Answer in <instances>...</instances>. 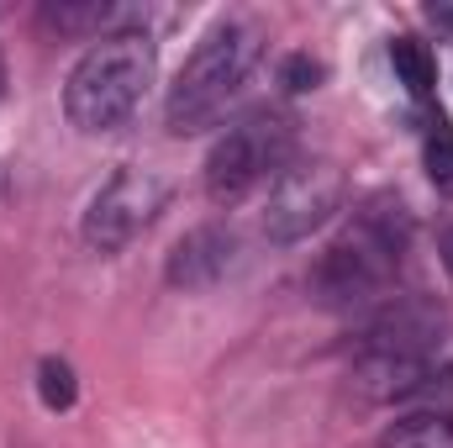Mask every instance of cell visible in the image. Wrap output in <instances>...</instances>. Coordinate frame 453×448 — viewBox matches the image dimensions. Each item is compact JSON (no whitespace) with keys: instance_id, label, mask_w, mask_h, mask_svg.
I'll use <instances>...</instances> for the list:
<instances>
[{"instance_id":"cell-1","label":"cell","mask_w":453,"mask_h":448,"mask_svg":"<svg viewBox=\"0 0 453 448\" xmlns=\"http://www.w3.org/2000/svg\"><path fill=\"white\" fill-rule=\"evenodd\" d=\"M401 253H406V212L401 206H369L317 259L311 290L333 312H353V306L385 301V290H390V280L401 269Z\"/></svg>"},{"instance_id":"cell-2","label":"cell","mask_w":453,"mask_h":448,"mask_svg":"<svg viewBox=\"0 0 453 448\" xmlns=\"http://www.w3.org/2000/svg\"><path fill=\"white\" fill-rule=\"evenodd\" d=\"M153 42L142 32H111L101 37L74 69H69V85H64V112L80 132L101 137L116 132L127 116L142 106L148 85H153Z\"/></svg>"},{"instance_id":"cell-3","label":"cell","mask_w":453,"mask_h":448,"mask_svg":"<svg viewBox=\"0 0 453 448\" xmlns=\"http://www.w3.org/2000/svg\"><path fill=\"white\" fill-rule=\"evenodd\" d=\"M253 64H258V32L253 27H242V21L211 27L196 42V53L185 58V69H180V80L169 90V106H164L169 132L190 137V132L211 127L232 106V96L248 85Z\"/></svg>"},{"instance_id":"cell-4","label":"cell","mask_w":453,"mask_h":448,"mask_svg":"<svg viewBox=\"0 0 453 448\" xmlns=\"http://www.w3.org/2000/svg\"><path fill=\"white\" fill-rule=\"evenodd\" d=\"M285 164H290V121L274 112H253L237 127H226L206 153V196L217 206H237Z\"/></svg>"},{"instance_id":"cell-5","label":"cell","mask_w":453,"mask_h":448,"mask_svg":"<svg viewBox=\"0 0 453 448\" xmlns=\"http://www.w3.org/2000/svg\"><path fill=\"white\" fill-rule=\"evenodd\" d=\"M342 206V169L333 158H290L264 201V237L269 243H301L322 222H333Z\"/></svg>"},{"instance_id":"cell-6","label":"cell","mask_w":453,"mask_h":448,"mask_svg":"<svg viewBox=\"0 0 453 448\" xmlns=\"http://www.w3.org/2000/svg\"><path fill=\"white\" fill-rule=\"evenodd\" d=\"M164 201H169V180L158 169H142V164L116 169L111 180L96 190L90 212H85V243L101 248V253L127 248L142 227L164 212Z\"/></svg>"},{"instance_id":"cell-7","label":"cell","mask_w":453,"mask_h":448,"mask_svg":"<svg viewBox=\"0 0 453 448\" xmlns=\"http://www.w3.org/2000/svg\"><path fill=\"white\" fill-rule=\"evenodd\" d=\"M232 269H237V237H232V227H217V222L185 232L174 243V253H169V285L185 290V296L222 285Z\"/></svg>"},{"instance_id":"cell-8","label":"cell","mask_w":453,"mask_h":448,"mask_svg":"<svg viewBox=\"0 0 453 448\" xmlns=\"http://www.w3.org/2000/svg\"><path fill=\"white\" fill-rule=\"evenodd\" d=\"M438 375H433V359L427 353H385V348H364L358 364H353V390L374 406H390V401H411L417 390H427Z\"/></svg>"},{"instance_id":"cell-9","label":"cell","mask_w":453,"mask_h":448,"mask_svg":"<svg viewBox=\"0 0 453 448\" xmlns=\"http://www.w3.org/2000/svg\"><path fill=\"white\" fill-rule=\"evenodd\" d=\"M443 333V312L427 306V301H385L374 312V322L364 328V348H385V353H427L433 359V343Z\"/></svg>"},{"instance_id":"cell-10","label":"cell","mask_w":453,"mask_h":448,"mask_svg":"<svg viewBox=\"0 0 453 448\" xmlns=\"http://www.w3.org/2000/svg\"><path fill=\"white\" fill-rule=\"evenodd\" d=\"M390 64H395L401 85H406L417 101H427V96L438 90V64H433V53H427L417 37H395V42H390Z\"/></svg>"},{"instance_id":"cell-11","label":"cell","mask_w":453,"mask_h":448,"mask_svg":"<svg viewBox=\"0 0 453 448\" xmlns=\"http://www.w3.org/2000/svg\"><path fill=\"white\" fill-rule=\"evenodd\" d=\"M385 448H453V417H443V412H411V417H401L385 433Z\"/></svg>"},{"instance_id":"cell-12","label":"cell","mask_w":453,"mask_h":448,"mask_svg":"<svg viewBox=\"0 0 453 448\" xmlns=\"http://www.w3.org/2000/svg\"><path fill=\"white\" fill-rule=\"evenodd\" d=\"M422 164H427V180H433L443 196H453V121L449 116H433V121H427Z\"/></svg>"},{"instance_id":"cell-13","label":"cell","mask_w":453,"mask_h":448,"mask_svg":"<svg viewBox=\"0 0 453 448\" xmlns=\"http://www.w3.org/2000/svg\"><path fill=\"white\" fill-rule=\"evenodd\" d=\"M37 396H42L48 412H69V406L80 401V380H74V369H69L64 359H42V364H37Z\"/></svg>"},{"instance_id":"cell-14","label":"cell","mask_w":453,"mask_h":448,"mask_svg":"<svg viewBox=\"0 0 453 448\" xmlns=\"http://www.w3.org/2000/svg\"><path fill=\"white\" fill-rule=\"evenodd\" d=\"M327 80V69L311 58V53H290L285 64H280V85L290 90V96H306V90H317Z\"/></svg>"},{"instance_id":"cell-15","label":"cell","mask_w":453,"mask_h":448,"mask_svg":"<svg viewBox=\"0 0 453 448\" xmlns=\"http://www.w3.org/2000/svg\"><path fill=\"white\" fill-rule=\"evenodd\" d=\"M438 248H443V264H449V274H453V227L438 237Z\"/></svg>"},{"instance_id":"cell-16","label":"cell","mask_w":453,"mask_h":448,"mask_svg":"<svg viewBox=\"0 0 453 448\" xmlns=\"http://www.w3.org/2000/svg\"><path fill=\"white\" fill-rule=\"evenodd\" d=\"M0 96H5V58H0Z\"/></svg>"}]
</instances>
